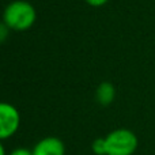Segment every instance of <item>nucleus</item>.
Listing matches in <instances>:
<instances>
[{
    "instance_id": "nucleus-1",
    "label": "nucleus",
    "mask_w": 155,
    "mask_h": 155,
    "mask_svg": "<svg viewBox=\"0 0 155 155\" xmlns=\"http://www.w3.org/2000/svg\"><path fill=\"white\" fill-rule=\"evenodd\" d=\"M37 14L29 2H11L3 11V22L14 31H26L34 25Z\"/></svg>"
},
{
    "instance_id": "nucleus-10",
    "label": "nucleus",
    "mask_w": 155,
    "mask_h": 155,
    "mask_svg": "<svg viewBox=\"0 0 155 155\" xmlns=\"http://www.w3.org/2000/svg\"><path fill=\"white\" fill-rule=\"evenodd\" d=\"M0 155H7L5 154V148H4V146H3L2 140H0Z\"/></svg>"
},
{
    "instance_id": "nucleus-2",
    "label": "nucleus",
    "mask_w": 155,
    "mask_h": 155,
    "mask_svg": "<svg viewBox=\"0 0 155 155\" xmlns=\"http://www.w3.org/2000/svg\"><path fill=\"white\" fill-rule=\"evenodd\" d=\"M106 155H134L139 146L136 134L131 129L118 128L105 136Z\"/></svg>"
},
{
    "instance_id": "nucleus-9",
    "label": "nucleus",
    "mask_w": 155,
    "mask_h": 155,
    "mask_svg": "<svg viewBox=\"0 0 155 155\" xmlns=\"http://www.w3.org/2000/svg\"><path fill=\"white\" fill-rule=\"evenodd\" d=\"M86 3L93 5V7H101V5L106 4L107 0H86Z\"/></svg>"
},
{
    "instance_id": "nucleus-5",
    "label": "nucleus",
    "mask_w": 155,
    "mask_h": 155,
    "mask_svg": "<svg viewBox=\"0 0 155 155\" xmlns=\"http://www.w3.org/2000/svg\"><path fill=\"white\" fill-rule=\"evenodd\" d=\"M95 98L102 106H109L116 98V88L110 82H102L97 87Z\"/></svg>"
},
{
    "instance_id": "nucleus-7",
    "label": "nucleus",
    "mask_w": 155,
    "mask_h": 155,
    "mask_svg": "<svg viewBox=\"0 0 155 155\" xmlns=\"http://www.w3.org/2000/svg\"><path fill=\"white\" fill-rule=\"evenodd\" d=\"M8 31H10V27L4 22H0V44L4 42L5 38L8 37Z\"/></svg>"
},
{
    "instance_id": "nucleus-8",
    "label": "nucleus",
    "mask_w": 155,
    "mask_h": 155,
    "mask_svg": "<svg viewBox=\"0 0 155 155\" xmlns=\"http://www.w3.org/2000/svg\"><path fill=\"white\" fill-rule=\"evenodd\" d=\"M8 155H33V151L29 150L26 147H18L15 150H12Z\"/></svg>"
},
{
    "instance_id": "nucleus-3",
    "label": "nucleus",
    "mask_w": 155,
    "mask_h": 155,
    "mask_svg": "<svg viewBox=\"0 0 155 155\" xmlns=\"http://www.w3.org/2000/svg\"><path fill=\"white\" fill-rule=\"evenodd\" d=\"M21 127V113L14 105L0 102V140H7L18 132Z\"/></svg>"
},
{
    "instance_id": "nucleus-4",
    "label": "nucleus",
    "mask_w": 155,
    "mask_h": 155,
    "mask_svg": "<svg viewBox=\"0 0 155 155\" xmlns=\"http://www.w3.org/2000/svg\"><path fill=\"white\" fill-rule=\"evenodd\" d=\"M33 155H65V144L57 136H46L35 143Z\"/></svg>"
},
{
    "instance_id": "nucleus-6",
    "label": "nucleus",
    "mask_w": 155,
    "mask_h": 155,
    "mask_svg": "<svg viewBox=\"0 0 155 155\" xmlns=\"http://www.w3.org/2000/svg\"><path fill=\"white\" fill-rule=\"evenodd\" d=\"M91 150L95 155H106V144L105 137H98L91 143Z\"/></svg>"
}]
</instances>
